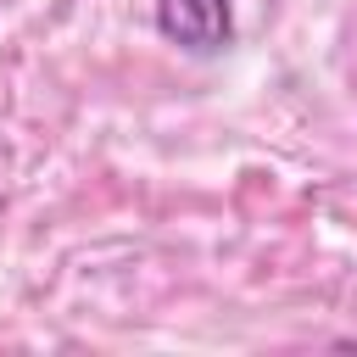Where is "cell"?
<instances>
[{
  "instance_id": "cell-1",
  "label": "cell",
  "mask_w": 357,
  "mask_h": 357,
  "mask_svg": "<svg viewBox=\"0 0 357 357\" xmlns=\"http://www.w3.org/2000/svg\"><path fill=\"white\" fill-rule=\"evenodd\" d=\"M162 33L178 39L184 50H223L234 39V17L229 0H156Z\"/></svg>"
}]
</instances>
